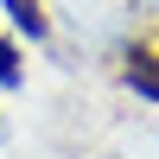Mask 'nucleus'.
Returning a JSON list of instances; mask_svg holds the SVG:
<instances>
[{
    "label": "nucleus",
    "mask_w": 159,
    "mask_h": 159,
    "mask_svg": "<svg viewBox=\"0 0 159 159\" xmlns=\"http://www.w3.org/2000/svg\"><path fill=\"white\" fill-rule=\"evenodd\" d=\"M13 83H19V51L0 38V89H13Z\"/></svg>",
    "instance_id": "f03ea898"
},
{
    "label": "nucleus",
    "mask_w": 159,
    "mask_h": 159,
    "mask_svg": "<svg viewBox=\"0 0 159 159\" xmlns=\"http://www.w3.org/2000/svg\"><path fill=\"white\" fill-rule=\"evenodd\" d=\"M7 13H13V25H19V32L45 38V13H38V0H7Z\"/></svg>",
    "instance_id": "f257e3e1"
}]
</instances>
